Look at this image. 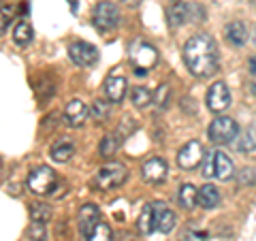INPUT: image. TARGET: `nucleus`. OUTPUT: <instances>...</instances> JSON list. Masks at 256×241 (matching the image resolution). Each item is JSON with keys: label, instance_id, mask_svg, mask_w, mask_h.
Instances as JSON below:
<instances>
[{"label": "nucleus", "instance_id": "nucleus-35", "mask_svg": "<svg viewBox=\"0 0 256 241\" xmlns=\"http://www.w3.org/2000/svg\"><path fill=\"white\" fill-rule=\"evenodd\" d=\"M254 171H252V168H244V171L242 173H239V184H242V186H244V184H254Z\"/></svg>", "mask_w": 256, "mask_h": 241}, {"label": "nucleus", "instance_id": "nucleus-25", "mask_svg": "<svg viewBox=\"0 0 256 241\" xmlns=\"http://www.w3.org/2000/svg\"><path fill=\"white\" fill-rule=\"evenodd\" d=\"M30 220L32 222H43L47 224L52 220V207L45 203H32L30 205Z\"/></svg>", "mask_w": 256, "mask_h": 241}, {"label": "nucleus", "instance_id": "nucleus-14", "mask_svg": "<svg viewBox=\"0 0 256 241\" xmlns=\"http://www.w3.org/2000/svg\"><path fill=\"white\" fill-rule=\"evenodd\" d=\"M154 216H156V228L160 232H171L175 228V214L171 210H166L164 203L154 205Z\"/></svg>", "mask_w": 256, "mask_h": 241}, {"label": "nucleus", "instance_id": "nucleus-5", "mask_svg": "<svg viewBox=\"0 0 256 241\" xmlns=\"http://www.w3.org/2000/svg\"><path fill=\"white\" fill-rule=\"evenodd\" d=\"M130 60H132V66H134V75L143 77V75H148V70L156 64L158 52H156V47H152L150 43H134Z\"/></svg>", "mask_w": 256, "mask_h": 241}, {"label": "nucleus", "instance_id": "nucleus-26", "mask_svg": "<svg viewBox=\"0 0 256 241\" xmlns=\"http://www.w3.org/2000/svg\"><path fill=\"white\" fill-rule=\"evenodd\" d=\"M130 98H132V105L134 107H148L152 100H154V96H152V92L148 90L146 86H137V88H132V94H130Z\"/></svg>", "mask_w": 256, "mask_h": 241}, {"label": "nucleus", "instance_id": "nucleus-32", "mask_svg": "<svg viewBox=\"0 0 256 241\" xmlns=\"http://www.w3.org/2000/svg\"><path fill=\"white\" fill-rule=\"evenodd\" d=\"M13 13H15L13 6H0V34H4L9 30L13 22Z\"/></svg>", "mask_w": 256, "mask_h": 241}, {"label": "nucleus", "instance_id": "nucleus-17", "mask_svg": "<svg viewBox=\"0 0 256 241\" xmlns=\"http://www.w3.org/2000/svg\"><path fill=\"white\" fill-rule=\"evenodd\" d=\"M105 94H107L109 102H122L124 94H126V79L120 75L109 77L105 82Z\"/></svg>", "mask_w": 256, "mask_h": 241}, {"label": "nucleus", "instance_id": "nucleus-4", "mask_svg": "<svg viewBox=\"0 0 256 241\" xmlns=\"http://www.w3.org/2000/svg\"><path fill=\"white\" fill-rule=\"evenodd\" d=\"M239 132V126L233 118H226V116H220L216 118L214 122L207 128V134H210L212 143H218V146H224V143H230L237 136Z\"/></svg>", "mask_w": 256, "mask_h": 241}, {"label": "nucleus", "instance_id": "nucleus-28", "mask_svg": "<svg viewBox=\"0 0 256 241\" xmlns=\"http://www.w3.org/2000/svg\"><path fill=\"white\" fill-rule=\"evenodd\" d=\"M237 148L242 152H254L256 150V126H248V130L242 134Z\"/></svg>", "mask_w": 256, "mask_h": 241}, {"label": "nucleus", "instance_id": "nucleus-13", "mask_svg": "<svg viewBox=\"0 0 256 241\" xmlns=\"http://www.w3.org/2000/svg\"><path fill=\"white\" fill-rule=\"evenodd\" d=\"M88 114H90V111H88V107H86L79 98H75V100H70V102H68L66 109H64V120H66V124H68V126L77 128V126H82V124L86 122Z\"/></svg>", "mask_w": 256, "mask_h": 241}, {"label": "nucleus", "instance_id": "nucleus-19", "mask_svg": "<svg viewBox=\"0 0 256 241\" xmlns=\"http://www.w3.org/2000/svg\"><path fill=\"white\" fill-rule=\"evenodd\" d=\"M218 203H220V192L216 186L205 184L203 188H198V205L203 210H214V207H218Z\"/></svg>", "mask_w": 256, "mask_h": 241}, {"label": "nucleus", "instance_id": "nucleus-6", "mask_svg": "<svg viewBox=\"0 0 256 241\" xmlns=\"http://www.w3.org/2000/svg\"><path fill=\"white\" fill-rule=\"evenodd\" d=\"M92 22L98 30H114L118 24H120V11L114 2L109 0H102L94 6V13H92Z\"/></svg>", "mask_w": 256, "mask_h": 241}, {"label": "nucleus", "instance_id": "nucleus-31", "mask_svg": "<svg viewBox=\"0 0 256 241\" xmlns=\"http://www.w3.org/2000/svg\"><path fill=\"white\" fill-rule=\"evenodd\" d=\"M26 235H28V239H30V241H45V239H47L45 224H43V222H32Z\"/></svg>", "mask_w": 256, "mask_h": 241}, {"label": "nucleus", "instance_id": "nucleus-38", "mask_svg": "<svg viewBox=\"0 0 256 241\" xmlns=\"http://www.w3.org/2000/svg\"><path fill=\"white\" fill-rule=\"evenodd\" d=\"M122 2H126V4H130V6H137L141 0H122Z\"/></svg>", "mask_w": 256, "mask_h": 241}, {"label": "nucleus", "instance_id": "nucleus-41", "mask_svg": "<svg viewBox=\"0 0 256 241\" xmlns=\"http://www.w3.org/2000/svg\"><path fill=\"white\" fill-rule=\"evenodd\" d=\"M0 2H2V0H0Z\"/></svg>", "mask_w": 256, "mask_h": 241}, {"label": "nucleus", "instance_id": "nucleus-23", "mask_svg": "<svg viewBox=\"0 0 256 241\" xmlns=\"http://www.w3.org/2000/svg\"><path fill=\"white\" fill-rule=\"evenodd\" d=\"M139 230L141 232H152L156 228V216H154V205H146L143 207V212H141V216H139Z\"/></svg>", "mask_w": 256, "mask_h": 241}, {"label": "nucleus", "instance_id": "nucleus-37", "mask_svg": "<svg viewBox=\"0 0 256 241\" xmlns=\"http://www.w3.org/2000/svg\"><path fill=\"white\" fill-rule=\"evenodd\" d=\"M250 73L256 75V56H252V58H250Z\"/></svg>", "mask_w": 256, "mask_h": 241}, {"label": "nucleus", "instance_id": "nucleus-9", "mask_svg": "<svg viewBox=\"0 0 256 241\" xmlns=\"http://www.w3.org/2000/svg\"><path fill=\"white\" fill-rule=\"evenodd\" d=\"M230 105V92L224 82H216L210 92H207V107H210L214 114H222L224 109Z\"/></svg>", "mask_w": 256, "mask_h": 241}, {"label": "nucleus", "instance_id": "nucleus-2", "mask_svg": "<svg viewBox=\"0 0 256 241\" xmlns=\"http://www.w3.org/2000/svg\"><path fill=\"white\" fill-rule=\"evenodd\" d=\"M126 175H128L126 166L122 162H114V160H111V162L102 164L98 171H96L92 184H94L96 190L107 192V190H114L118 186H122V184L126 182Z\"/></svg>", "mask_w": 256, "mask_h": 241}, {"label": "nucleus", "instance_id": "nucleus-27", "mask_svg": "<svg viewBox=\"0 0 256 241\" xmlns=\"http://www.w3.org/2000/svg\"><path fill=\"white\" fill-rule=\"evenodd\" d=\"M86 241H114V230L109 228V224L98 222L96 228L86 237Z\"/></svg>", "mask_w": 256, "mask_h": 241}, {"label": "nucleus", "instance_id": "nucleus-20", "mask_svg": "<svg viewBox=\"0 0 256 241\" xmlns=\"http://www.w3.org/2000/svg\"><path fill=\"white\" fill-rule=\"evenodd\" d=\"M178 200L184 210H192V207L198 203V190L192 186V184H184L178 192Z\"/></svg>", "mask_w": 256, "mask_h": 241}, {"label": "nucleus", "instance_id": "nucleus-33", "mask_svg": "<svg viewBox=\"0 0 256 241\" xmlns=\"http://www.w3.org/2000/svg\"><path fill=\"white\" fill-rule=\"evenodd\" d=\"M203 175L205 178H216V154H207L203 158Z\"/></svg>", "mask_w": 256, "mask_h": 241}, {"label": "nucleus", "instance_id": "nucleus-36", "mask_svg": "<svg viewBox=\"0 0 256 241\" xmlns=\"http://www.w3.org/2000/svg\"><path fill=\"white\" fill-rule=\"evenodd\" d=\"M68 6H70V13H77V6H79V0H66Z\"/></svg>", "mask_w": 256, "mask_h": 241}, {"label": "nucleus", "instance_id": "nucleus-34", "mask_svg": "<svg viewBox=\"0 0 256 241\" xmlns=\"http://www.w3.org/2000/svg\"><path fill=\"white\" fill-rule=\"evenodd\" d=\"M188 20L192 22H203L205 20V11H203V6L201 4H188Z\"/></svg>", "mask_w": 256, "mask_h": 241}, {"label": "nucleus", "instance_id": "nucleus-3", "mask_svg": "<svg viewBox=\"0 0 256 241\" xmlns=\"http://www.w3.org/2000/svg\"><path fill=\"white\" fill-rule=\"evenodd\" d=\"M58 184V178H56L54 168L52 166H36L32 168L28 180H26V186L30 192L34 194H50V192L56 188Z\"/></svg>", "mask_w": 256, "mask_h": 241}, {"label": "nucleus", "instance_id": "nucleus-18", "mask_svg": "<svg viewBox=\"0 0 256 241\" xmlns=\"http://www.w3.org/2000/svg\"><path fill=\"white\" fill-rule=\"evenodd\" d=\"M216 154V178L222 180V182H226L233 178V173H235V166H233V160H230L224 152H214Z\"/></svg>", "mask_w": 256, "mask_h": 241}, {"label": "nucleus", "instance_id": "nucleus-24", "mask_svg": "<svg viewBox=\"0 0 256 241\" xmlns=\"http://www.w3.org/2000/svg\"><path fill=\"white\" fill-rule=\"evenodd\" d=\"M111 114V107H109V102L107 100H102V98H96L92 102V107H90V116L94 118V122H98V124H105L107 122V118Z\"/></svg>", "mask_w": 256, "mask_h": 241}, {"label": "nucleus", "instance_id": "nucleus-30", "mask_svg": "<svg viewBox=\"0 0 256 241\" xmlns=\"http://www.w3.org/2000/svg\"><path fill=\"white\" fill-rule=\"evenodd\" d=\"M169 96H171V88L169 86H158V90L154 94V105L158 109H164L169 105Z\"/></svg>", "mask_w": 256, "mask_h": 241}, {"label": "nucleus", "instance_id": "nucleus-15", "mask_svg": "<svg viewBox=\"0 0 256 241\" xmlns=\"http://www.w3.org/2000/svg\"><path fill=\"white\" fill-rule=\"evenodd\" d=\"M224 34H226V41L230 45H235V47H242L248 41V28H246V24L239 22V20L226 24V28H224Z\"/></svg>", "mask_w": 256, "mask_h": 241}, {"label": "nucleus", "instance_id": "nucleus-16", "mask_svg": "<svg viewBox=\"0 0 256 241\" xmlns=\"http://www.w3.org/2000/svg\"><path fill=\"white\" fill-rule=\"evenodd\" d=\"M166 18H169V24L173 28H180L188 20V4L184 0H171L166 6Z\"/></svg>", "mask_w": 256, "mask_h": 241}, {"label": "nucleus", "instance_id": "nucleus-1", "mask_svg": "<svg viewBox=\"0 0 256 241\" xmlns=\"http://www.w3.org/2000/svg\"><path fill=\"white\" fill-rule=\"evenodd\" d=\"M184 62L194 77H210L218 68V45L210 34H194L184 45Z\"/></svg>", "mask_w": 256, "mask_h": 241}, {"label": "nucleus", "instance_id": "nucleus-8", "mask_svg": "<svg viewBox=\"0 0 256 241\" xmlns=\"http://www.w3.org/2000/svg\"><path fill=\"white\" fill-rule=\"evenodd\" d=\"M203 158H205V152L203 146L198 141H188L186 146L180 150L178 154V164L184 171H190V168H196L198 164H203Z\"/></svg>", "mask_w": 256, "mask_h": 241}, {"label": "nucleus", "instance_id": "nucleus-11", "mask_svg": "<svg viewBox=\"0 0 256 241\" xmlns=\"http://www.w3.org/2000/svg\"><path fill=\"white\" fill-rule=\"evenodd\" d=\"M77 222H79V230H82V235L86 239L96 228V224L100 222V210H98V205H92V203L84 205L82 210H79Z\"/></svg>", "mask_w": 256, "mask_h": 241}, {"label": "nucleus", "instance_id": "nucleus-39", "mask_svg": "<svg viewBox=\"0 0 256 241\" xmlns=\"http://www.w3.org/2000/svg\"><path fill=\"white\" fill-rule=\"evenodd\" d=\"M250 90H252V94L256 96V82H252V84H250Z\"/></svg>", "mask_w": 256, "mask_h": 241}, {"label": "nucleus", "instance_id": "nucleus-22", "mask_svg": "<svg viewBox=\"0 0 256 241\" xmlns=\"http://www.w3.org/2000/svg\"><path fill=\"white\" fill-rule=\"evenodd\" d=\"M32 36H34V30H32V26L28 22H20L13 30V41L18 45H22V47H26L32 41Z\"/></svg>", "mask_w": 256, "mask_h": 241}, {"label": "nucleus", "instance_id": "nucleus-40", "mask_svg": "<svg viewBox=\"0 0 256 241\" xmlns=\"http://www.w3.org/2000/svg\"><path fill=\"white\" fill-rule=\"evenodd\" d=\"M254 43H256V28H254Z\"/></svg>", "mask_w": 256, "mask_h": 241}, {"label": "nucleus", "instance_id": "nucleus-10", "mask_svg": "<svg viewBox=\"0 0 256 241\" xmlns=\"http://www.w3.org/2000/svg\"><path fill=\"white\" fill-rule=\"evenodd\" d=\"M166 173H169V168H166V162L162 158H150L143 162L141 166V178L146 180L148 184H160L166 180Z\"/></svg>", "mask_w": 256, "mask_h": 241}, {"label": "nucleus", "instance_id": "nucleus-29", "mask_svg": "<svg viewBox=\"0 0 256 241\" xmlns=\"http://www.w3.org/2000/svg\"><path fill=\"white\" fill-rule=\"evenodd\" d=\"M36 90H38V96H41V100H47V98H50V96H54V92H56V82H54L50 75H43L41 86H38Z\"/></svg>", "mask_w": 256, "mask_h": 241}, {"label": "nucleus", "instance_id": "nucleus-21", "mask_svg": "<svg viewBox=\"0 0 256 241\" xmlns=\"http://www.w3.org/2000/svg\"><path fill=\"white\" fill-rule=\"evenodd\" d=\"M120 134L118 132H111V134H105L102 136V141H100V146H98V154L102 156V158H111L118 152V148H120Z\"/></svg>", "mask_w": 256, "mask_h": 241}, {"label": "nucleus", "instance_id": "nucleus-12", "mask_svg": "<svg viewBox=\"0 0 256 241\" xmlns=\"http://www.w3.org/2000/svg\"><path fill=\"white\" fill-rule=\"evenodd\" d=\"M73 154H75V143L70 136H60L50 150V156L56 162H68L73 158Z\"/></svg>", "mask_w": 256, "mask_h": 241}, {"label": "nucleus", "instance_id": "nucleus-7", "mask_svg": "<svg viewBox=\"0 0 256 241\" xmlns=\"http://www.w3.org/2000/svg\"><path fill=\"white\" fill-rule=\"evenodd\" d=\"M68 56L77 66H94L98 62V50L86 41H75L68 45Z\"/></svg>", "mask_w": 256, "mask_h": 241}]
</instances>
